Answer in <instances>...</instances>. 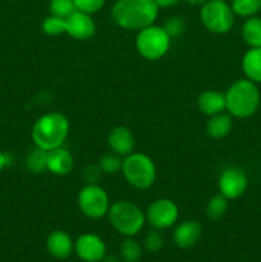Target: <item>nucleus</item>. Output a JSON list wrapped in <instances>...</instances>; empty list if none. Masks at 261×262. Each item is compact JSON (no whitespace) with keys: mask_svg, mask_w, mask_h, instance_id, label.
<instances>
[{"mask_svg":"<svg viewBox=\"0 0 261 262\" xmlns=\"http://www.w3.org/2000/svg\"><path fill=\"white\" fill-rule=\"evenodd\" d=\"M120 255L125 262H137L142 255L141 246L135 239L128 237L120 246Z\"/></svg>","mask_w":261,"mask_h":262,"instance_id":"a878e982","label":"nucleus"},{"mask_svg":"<svg viewBox=\"0 0 261 262\" xmlns=\"http://www.w3.org/2000/svg\"><path fill=\"white\" fill-rule=\"evenodd\" d=\"M179 0H155V3L158 4L159 8H169L173 7L178 3Z\"/></svg>","mask_w":261,"mask_h":262,"instance_id":"2f4dec72","label":"nucleus"},{"mask_svg":"<svg viewBox=\"0 0 261 262\" xmlns=\"http://www.w3.org/2000/svg\"><path fill=\"white\" fill-rule=\"evenodd\" d=\"M69 133V120L58 112L41 115L33 124L31 137L36 147L45 151L61 147Z\"/></svg>","mask_w":261,"mask_h":262,"instance_id":"f03ea898","label":"nucleus"},{"mask_svg":"<svg viewBox=\"0 0 261 262\" xmlns=\"http://www.w3.org/2000/svg\"><path fill=\"white\" fill-rule=\"evenodd\" d=\"M202 234V227L197 220H186L176 228L173 239L178 247L189 248L196 245Z\"/></svg>","mask_w":261,"mask_h":262,"instance_id":"4468645a","label":"nucleus"},{"mask_svg":"<svg viewBox=\"0 0 261 262\" xmlns=\"http://www.w3.org/2000/svg\"><path fill=\"white\" fill-rule=\"evenodd\" d=\"M78 206L84 216L101 219L110 209V200L106 191L97 184H86L78 193Z\"/></svg>","mask_w":261,"mask_h":262,"instance_id":"6e6552de","label":"nucleus"},{"mask_svg":"<svg viewBox=\"0 0 261 262\" xmlns=\"http://www.w3.org/2000/svg\"><path fill=\"white\" fill-rule=\"evenodd\" d=\"M46 248L51 256L59 260H64L71 256L74 245L68 233L63 230H54L46 239Z\"/></svg>","mask_w":261,"mask_h":262,"instance_id":"dca6fc26","label":"nucleus"},{"mask_svg":"<svg viewBox=\"0 0 261 262\" xmlns=\"http://www.w3.org/2000/svg\"><path fill=\"white\" fill-rule=\"evenodd\" d=\"M242 37L251 48L261 46V18H250L242 26Z\"/></svg>","mask_w":261,"mask_h":262,"instance_id":"412c9836","label":"nucleus"},{"mask_svg":"<svg viewBox=\"0 0 261 262\" xmlns=\"http://www.w3.org/2000/svg\"><path fill=\"white\" fill-rule=\"evenodd\" d=\"M122 156L117 155L114 152L105 154L100 159V168H101L102 173L105 174H117L122 170Z\"/></svg>","mask_w":261,"mask_h":262,"instance_id":"393cba45","label":"nucleus"},{"mask_svg":"<svg viewBox=\"0 0 261 262\" xmlns=\"http://www.w3.org/2000/svg\"><path fill=\"white\" fill-rule=\"evenodd\" d=\"M233 120L230 114H225L224 112L210 117L206 123V133L209 137L219 140L228 136L232 130Z\"/></svg>","mask_w":261,"mask_h":262,"instance_id":"a211bd4d","label":"nucleus"},{"mask_svg":"<svg viewBox=\"0 0 261 262\" xmlns=\"http://www.w3.org/2000/svg\"><path fill=\"white\" fill-rule=\"evenodd\" d=\"M122 173L125 181L137 189H147L156 178V168L153 159L142 152H132L124 156Z\"/></svg>","mask_w":261,"mask_h":262,"instance_id":"39448f33","label":"nucleus"},{"mask_svg":"<svg viewBox=\"0 0 261 262\" xmlns=\"http://www.w3.org/2000/svg\"><path fill=\"white\" fill-rule=\"evenodd\" d=\"M77 256L84 262H100L106 255L104 241L95 234H82L74 243Z\"/></svg>","mask_w":261,"mask_h":262,"instance_id":"9b49d317","label":"nucleus"},{"mask_svg":"<svg viewBox=\"0 0 261 262\" xmlns=\"http://www.w3.org/2000/svg\"><path fill=\"white\" fill-rule=\"evenodd\" d=\"M107 216L113 228L125 237H133L140 233L146 220L142 210L127 200L117 201L110 205Z\"/></svg>","mask_w":261,"mask_h":262,"instance_id":"20e7f679","label":"nucleus"},{"mask_svg":"<svg viewBox=\"0 0 261 262\" xmlns=\"http://www.w3.org/2000/svg\"><path fill=\"white\" fill-rule=\"evenodd\" d=\"M42 31L48 36L63 35L67 31V22L64 18L56 17V15H49L42 22Z\"/></svg>","mask_w":261,"mask_h":262,"instance_id":"b1692460","label":"nucleus"},{"mask_svg":"<svg viewBox=\"0 0 261 262\" xmlns=\"http://www.w3.org/2000/svg\"><path fill=\"white\" fill-rule=\"evenodd\" d=\"M158 13L155 0H117L112 8V19L120 28L140 31L154 25Z\"/></svg>","mask_w":261,"mask_h":262,"instance_id":"f257e3e1","label":"nucleus"},{"mask_svg":"<svg viewBox=\"0 0 261 262\" xmlns=\"http://www.w3.org/2000/svg\"><path fill=\"white\" fill-rule=\"evenodd\" d=\"M102 176V170L100 168V165L96 164H90L86 165L82 170V177H83L84 182L87 184H97V182L100 181Z\"/></svg>","mask_w":261,"mask_h":262,"instance_id":"c85d7f7f","label":"nucleus"},{"mask_svg":"<svg viewBox=\"0 0 261 262\" xmlns=\"http://www.w3.org/2000/svg\"><path fill=\"white\" fill-rule=\"evenodd\" d=\"M146 220L156 229H166L178 219V206L169 199H158L146 210Z\"/></svg>","mask_w":261,"mask_h":262,"instance_id":"1a4fd4ad","label":"nucleus"},{"mask_svg":"<svg viewBox=\"0 0 261 262\" xmlns=\"http://www.w3.org/2000/svg\"><path fill=\"white\" fill-rule=\"evenodd\" d=\"M261 9V0H232V10L241 17H252Z\"/></svg>","mask_w":261,"mask_h":262,"instance_id":"5701e85b","label":"nucleus"},{"mask_svg":"<svg viewBox=\"0 0 261 262\" xmlns=\"http://www.w3.org/2000/svg\"><path fill=\"white\" fill-rule=\"evenodd\" d=\"M76 10L73 0H51L50 2V12L51 14L56 15V17L66 19Z\"/></svg>","mask_w":261,"mask_h":262,"instance_id":"bb28decb","label":"nucleus"},{"mask_svg":"<svg viewBox=\"0 0 261 262\" xmlns=\"http://www.w3.org/2000/svg\"><path fill=\"white\" fill-rule=\"evenodd\" d=\"M8 164H9V156L0 151V173H2V170L8 165Z\"/></svg>","mask_w":261,"mask_h":262,"instance_id":"473e14b6","label":"nucleus"},{"mask_svg":"<svg viewBox=\"0 0 261 262\" xmlns=\"http://www.w3.org/2000/svg\"><path fill=\"white\" fill-rule=\"evenodd\" d=\"M107 146L112 152L119 156H127L133 152L135 137L127 127L118 125L113 128L107 135Z\"/></svg>","mask_w":261,"mask_h":262,"instance_id":"ddd939ff","label":"nucleus"},{"mask_svg":"<svg viewBox=\"0 0 261 262\" xmlns=\"http://www.w3.org/2000/svg\"><path fill=\"white\" fill-rule=\"evenodd\" d=\"M105 2L106 0H73L76 9L87 13V14L99 12L104 7Z\"/></svg>","mask_w":261,"mask_h":262,"instance_id":"cd10ccee","label":"nucleus"},{"mask_svg":"<svg viewBox=\"0 0 261 262\" xmlns=\"http://www.w3.org/2000/svg\"><path fill=\"white\" fill-rule=\"evenodd\" d=\"M200 18L202 25L216 35L229 32L234 25V13L224 0H207L202 5Z\"/></svg>","mask_w":261,"mask_h":262,"instance_id":"0eeeda50","label":"nucleus"},{"mask_svg":"<svg viewBox=\"0 0 261 262\" xmlns=\"http://www.w3.org/2000/svg\"><path fill=\"white\" fill-rule=\"evenodd\" d=\"M186 2H188L192 5H204L207 0H186Z\"/></svg>","mask_w":261,"mask_h":262,"instance_id":"72a5a7b5","label":"nucleus"},{"mask_svg":"<svg viewBox=\"0 0 261 262\" xmlns=\"http://www.w3.org/2000/svg\"><path fill=\"white\" fill-rule=\"evenodd\" d=\"M242 69L247 79L261 82V46L252 48L245 54L242 59Z\"/></svg>","mask_w":261,"mask_h":262,"instance_id":"6ab92c4d","label":"nucleus"},{"mask_svg":"<svg viewBox=\"0 0 261 262\" xmlns=\"http://www.w3.org/2000/svg\"><path fill=\"white\" fill-rule=\"evenodd\" d=\"M26 166L33 174L48 171V151L35 146L26 156Z\"/></svg>","mask_w":261,"mask_h":262,"instance_id":"aec40b11","label":"nucleus"},{"mask_svg":"<svg viewBox=\"0 0 261 262\" xmlns=\"http://www.w3.org/2000/svg\"><path fill=\"white\" fill-rule=\"evenodd\" d=\"M104 262H119V261H118V258L114 257V256H109V257L106 258L104 257Z\"/></svg>","mask_w":261,"mask_h":262,"instance_id":"f704fd0d","label":"nucleus"},{"mask_svg":"<svg viewBox=\"0 0 261 262\" xmlns=\"http://www.w3.org/2000/svg\"><path fill=\"white\" fill-rule=\"evenodd\" d=\"M248 179L245 171L240 168H227L222 171L217 179L219 193L228 200H234L242 196L247 189Z\"/></svg>","mask_w":261,"mask_h":262,"instance_id":"9d476101","label":"nucleus"},{"mask_svg":"<svg viewBox=\"0 0 261 262\" xmlns=\"http://www.w3.org/2000/svg\"><path fill=\"white\" fill-rule=\"evenodd\" d=\"M224 95L225 109L235 118L251 117L260 106V91L250 79H238Z\"/></svg>","mask_w":261,"mask_h":262,"instance_id":"7ed1b4c3","label":"nucleus"},{"mask_svg":"<svg viewBox=\"0 0 261 262\" xmlns=\"http://www.w3.org/2000/svg\"><path fill=\"white\" fill-rule=\"evenodd\" d=\"M197 106L200 112L209 117L219 114L225 110V95L215 90H206L197 97Z\"/></svg>","mask_w":261,"mask_h":262,"instance_id":"f3484780","label":"nucleus"},{"mask_svg":"<svg viewBox=\"0 0 261 262\" xmlns=\"http://www.w3.org/2000/svg\"><path fill=\"white\" fill-rule=\"evenodd\" d=\"M163 237L158 232H150L146 235L145 246L150 252H158V251H160L163 248Z\"/></svg>","mask_w":261,"mask_h":262,"instance_id":"c756f323","label":"nucleus"},{"mask_svg":"<svg viewBox=\"0 0 261 262\" xmlns=\"http://www.w3.org/2000/svg\"><path fill=\"white\" fill-rule=\"evenodd\" d=\"M171 37L160 26L151 25L138 31L136 36V49L142 58L147 60H159L168 53Z\"/></svg>","mask_w":261,"mask_h":262,"instance_id":"423d86ee","label":"nucleus"},{"mask_svg":"<svg viewBox=\"0 0 261 262\" xmlns=\"http://www.w3.org/2000/svg\"><path fill=\"white\" fill-rule=\"evenodd\" d=\"M164 30L169 33V36H170V37L178 36L179 33L183 31V20L178 17L170 18L169 20H166L165 26H164Z\"/></svg>","mask_w":261,"mask_h":262,"instance_id":"7c9ffc66","label":"nucleus"},{"mask_svg":"<svg viewBox=\"0 0 261 262\" xmlns=\"http://www.w3.org/2000/svg\"><path fill=\"white\" fill-rule=\"evenodd\" d=\"M67 31L72 38L78 41H86L92 38L96 32V25L91 18V14L76 10L68 18H66Z\"/></svg>","mask_w":261,"mask_h":262,"instance_id":"f8f14e48","label":"nucleus"},{"mask_svg":"<svg viewBox=\"0 0 261 262\" xmlns=\"http://www.w3.org/2000/svg\"><path fill=\"white\" fill-rule=\"evenodd\" d=\"M74 160L72 154L63 147L48 151V171L54 176H67L72 171Z\"/></svg>","mask_w":261,"mask_h":262,"instance_id":"2eb2a0df","label":"nucleus"},{"mask_svg":"<svg viewBox=\"0 0 261 262\" xmlns=\"http://www.w3.org/2000/svg\"><path fill=\"white\" fill-rule=\"evenodd\" d=\"M228 210V199L222 193L215 194L206 205V215L210 220H219Z\"/></svg>","mask_w":261,"mask_h":262,"instance_id":"4be33fe9","label":"nucleus"}]
</instances>
